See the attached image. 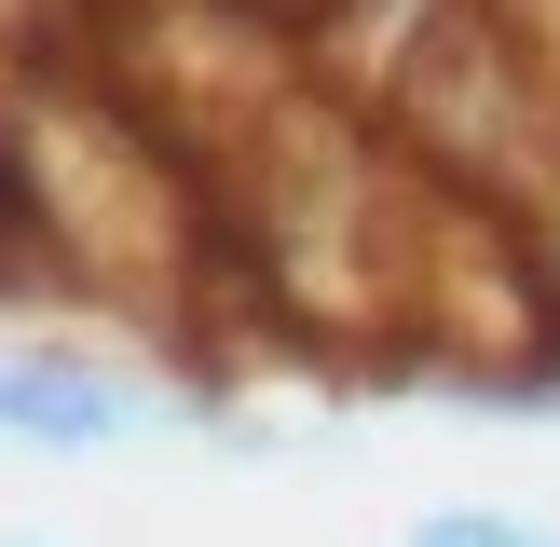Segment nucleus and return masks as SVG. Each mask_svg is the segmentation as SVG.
Returning <instances> with one entry per match:
<instances>
[{"label":"nucleus","mask_w":560,"mask_h":547,"mask_svg":"<svg viewBox=\"0 0 560 547\" xmlns=\"http://www.w3.org/2000/svg\"><path fill=\"white\" fill-rule=\"evenodd\" d=\"M151 410L124 397L109 370H69V356H0V438H27V452H109V438H137Z\"/></svg>","instance_id":"f257e3e1"},{"label":"nucleus","mask_w":560,"mask_h":547,"mask_svg":"<svg viewBox=\"0 0 560 547\" xmlns=\"http://www.w3.org/2000/svg\"><path fill=\"white\" fill-rule=\"evenodd\" d=\"M410 547H547V534H520L506 507H438V520H410Z\"/></svg>","instance_id":"f03ea898"},{"label":"nucleus","mask_w":560,"mask_h":547,"mask_svg":"<svg viewBox=\"0 0 560 547\" xmlns=\"http://www.w3.org/2000/svg\"><path fill=\"white\" fill-rule=\"evenodd\" d=\"M0 547H42V534H0Z\"/></svg>","instance_id":"7ed1b4c3"}]
</instances>
